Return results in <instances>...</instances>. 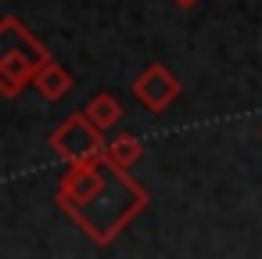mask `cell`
Listing matches in <instances>:
<instances>
[{"label": "cell", "instance_id": "2", "mask_svg": "<svg viewBox=\"0 0 262 259\" xmlns=\"http://www.w3.org/2000/svg\"><path fill=\"white\" fill-rule=\"evenodd\" d=\"M47 62H51V51L15 15L0 18V94L8 101L18 97L29 83H36Z\"/></svg>", "mask_w": 262, "mask_h": 259}, {"label": "cell", "instance_id": "7", "mask_svg": "<svg viewBox=\"0 0 262 259\" xmlns=\"http://www.w3.org/2000/svg\"><path fill=\"white\" fill-rule=\"evenodd\" d=\"M83 112L90 115V123H94L97 130H115V123L122 119V105H119V97L108 94V90H97V94L86 101Z\"/></svg>", "mask_w": 262, "mask_h": 259}, {"label": "cell", "instance_id": "1", "mask_svg": "<svg viewBox=\"0 0 262 259\" xmlns=\"http://www.w3.org/2000/svg\"><path fill=\"white\" fill-rule=\"evenodd\" d=\"M54 202L97 248H108L147 209L151 194L126 169H115L104 155H97L65 166Z\"/></svg>", "mask_w": 262, "mask_h": 259}, {"label": "cell", "instance_id": "3", "mask_svg": "<svg viewBox=\"0 0 262 259\" xmlns=\"http://www.w3.org/2000/svg\"><path fill=\"white\" fill-rule=\"evenodd\" d=\"M47 144H51V151H54L65 166H72V162H83V158H97L108 141H104V130H97V126L90 123V115L79 108V112H72L58 130H51Z\"/></svg>", "mask_w": 262, "mask_h": 259}, {"label": "cell", "instance_id": "9", "mask_svg": "<svg viewBox=\"0 0 262 259\" xmlns=\"http://www.w3.org/2000/svg\"><path fill=\"white\" fill-rule=\"evenodd\" d=\"M258 137H262V130H258Z\"/></svg>", "mask_w": 262, "mask_h": 259}, {"label": "cell", "instance_id": "8", "mask_svg": "<svg viewBox=\"0 0 262 259\" xmlns=\"http://www.w3.org/2000/svg\"><path fill=\"white\" fill-rule=\"evenodd\" d=\"M172 4H176V8H180V11H190V8H194V4H201V0H172Z\"/></svg>", "mask_w": 262, "mask_h": 259}, {"label": "cell", "instance_id": "4", "mask_svg": "<svg viewBox=\"0 0 262 259\" xmlns=\"http://www.w3.org/2000/svg\"><path fill=\"white\" fill-rule=\"evenodd\" d=\"M133 97H137V105L140 108H147L151 115H162V112H169L172 108V101L180 97V79L165 69V65H158V62H151L137 79H133Z\"/></svg>", "mask_w": 262, "mask_h": 259}, {"label": "cell", "instance_id": "5", "mask_svg": "<svg viewBox=\"0 0 262 259\" xmlns=\"http://www.w3.org/2000/svg\"><path fill=\"white\" fill-rule=\"evenodd\" d=\"M104 162H112L115 169H133L137 162H140V155H144V141L137 137V133H115L108 144H104Z\"/></svg>", "mask_w": 262, "mask_h": 259}, {"label": "cell", "instance_id": "6", "mask_svg": "<svg viewBox=\"0 0 262 259\" xmlns=\"http://www.w3.org/2000/svg\"><path fill=\"white\" fill-rule=\"evenodd\" d=\"M33 87L40 90V97H43V101H61L76 83H72V72L51 58V62L40 69V76H36V83H33Z\"/></svg>", "mask_w": 262, "mask_h": 259}]
</instances>
